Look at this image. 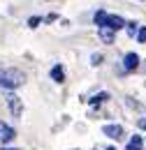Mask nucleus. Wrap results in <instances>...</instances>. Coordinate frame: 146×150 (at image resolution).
Listing matches in <instances>:
<instances>
[{"instance_id": "f257e3e1", "label": "nucleus", "mask_w": 146, "mask_h": 150, "mask_svg": "<svg viewBox=\"0 0 146 150\" xmlns=\"http://www.w3.org/2000/svg\"><path fill=\"white\" fill-rule=\"evenodd\" d=\"M23 83H26V74H23L21 69H14V67L0 69V88L14 90V88H19V86H23Z\"/></svg>"}, {"instance_id": "f03ea898", "label": "nucleus", "mask_w": 146, "mask_h": 150, "mask_svg": "<svg viewBox=\"0 0 146 150\" xmlns=\"http://www.w3.org/2000/svg\"><path fill=\"white\" fill-rule=\"evenodd\" d=\"M7 104H9V111L14 113V118H19L23 113V104H21V99H19L16 95H9L7 97Z\"/></svg>"}, {"instance_id": "7ed1b4c3", "label": "nucleus", "mask_w": 146, "mask_h": 150, "mask_svg": "<svg viewBox=\"0 0 146 150\" xmlns=\"http://www.w3.org/2000/svg\"><path fill=\"white\" fill-rule=\"evenodd\" d=\"M123 25H125V21L121 19V16H109V14H107V21H104V28H109V30H114V33H116V30H121Z\"/></svg>"}, {"instance_id": "20e7f679", "label": "nucleus", "mask_w": 146, "mask_h": 150, "mask_svg": "<svg viewBox=\"0 0 146 150\" xmlns=\"http://www.w3.org/2000/svg\"><path fill=\"white\" fill-rule=\"evenodd\" d=\"M102 132H104L109 139H116V141L123 136V127H121V125H104V127H102Z\"/></svg>"}, {"instance_id": "39448f33", "label": "nucleus", "mask_w": 146, "mask_h": 150, "mask_svg": "<svg viewBox=\"0 0 146 150\" xmlns=\"http://www.w3.org/2000/svg\"><path fill=\"white\" fill-rule=\"evenodd\" d=\"M137 65H139V56H137V53H128L125 60H123V67H125L128 72H132V69H137Z\"/></svg>"}, {"instance_id": "423d86ee", "label": "nucleus", "mask_w": 146, "mask_h": 150, "mask_svg": "<svg viewBox=\"0 0 146 150\" xmlns=\"http://www.w3.org/2000/svg\"><path fill=\"white\" fill-rule=\"evenodd\" d=\"M14 136H16V134H14V129H12V127H7V125H2V122H0V141L9 143Z\"/></svg>"}, {"instance_id": "0eeeda50", "label": "nucleus", "mask_w": 146, "mask_h": 150, "mask_svg": "<svg viewBox=\"0 0 146 150\" xmlns=\"http://www.w3.org/2000/svg\"><path fill=\"white\" fill-rule=\"evenodd\" d=\"M97 30H100V37H102L104 44H114V30L104 28V25H102V28H97Z\"/></svg>"}, {"instance_id": "6e6552de", "label": "nucleus", "mask_w": 146, "mask_h": 150, "mask_svg": "<svg viewBox=\"0 0 146 150\" xmlns=\"http://www.w3.org/2000/svg\"><path fill=\"white\" fill-rule=\"evenodd\" d=\"M142 146H144V139L142 136H132L128 141V148L125 150H142Z\"/></svg>"}, {"instance_id": "1a4fd4ad", "label": "nucleus", "mask_w": 146, "mask_h": 150, "mask_svg": "<svg viewBox=\"0 0 146 150\" xmlns=\"http://www.w3.org/2000/svg\"><path fill=\"white\" fill-rule=\"evenodd\" d=\"M51 79H54L56 83H60V81H63V79H65V69H63V67H60V65H56L54 69H51Z\"/></svg>"}, {"instance_id": "9d476101", "label": "nucleus", "mask_w": 146, "mask_h": 150, "mask_svg": "<svg viewBox=\"0 0 146 150\" xmlns=\"http://www.w3.org/2000/svg\"><path fill=\"white\" fill-rule=\"evenodd\" d=\"M104 21H107V12H104V9L95 12V25H97V28H102V25H104Z\"/></svg>"}, {"instance_id": "9b49d317", "label": "nucleus", "mask_w": 146, "mask_h": 150, "mask_svg": "<svg viewBox=\"0 0 146 150\" xmlns=\"http://www.w3.org/2000/svg\"><path fill=\"white\" fill-rule=\"evenodd\" d=\"M107 97H109V95H107V93H100V95H95V97H93V99H91V104H100V102H104Z\"/></svg>"}, {"instance_id": "f8f14e48", "label": "nucleus", "mask_w": 146, "mask_h": 150, "mask_svg": "<svg viewBox=\"0 0 146 150\" xmlns=\"http://www.w3.org/2000/svg\"><path fill=\"white\" fill-rule=\"evenodd\" d=\"M39 16H30V19H28V25H30V28H37V25H39Z\"/></svg>"}, {"instance_id": "ddd939ff", "label": "nucleus", "mask_w": 146, "mask_h": 150, "mask_svg": "<svg viewBox=\"0 0 146 150\" xmlns=\"http://www.w3.org/2000/svg\"><path fill=\"white\" fill-rule=\"evenodd\" d=\"M128 25V35L130 37H135V33H137V23H125Z\"/></svg>"}, {"instance_id": "4468645a", "label": "nucleus", "mask_w": 146, "mask_h": 150, "mask_svg": "<svg viewBox=\"0 0 146 150\" xmlns=\"http://www.w3.org/2000/svg\"><path fill=\"white\" fill-rule=\"evenodd\" d=\"M137 39H139V42H146V28H139V30H137Z\"/></svg>"}, {"instance_id": "2eb2a0df", "label": "nucleus", "mask_w": 146, "mask_h": 150, "mask_svg": "<svg viewBox=\"0 0 146 150\" xmlns=\"http://www.w3.org/2000/svg\"><path fill=\"white\" fill-rule=\"evenodd\" d=\"M91 60H93V65H100V62H102V56H100V53H97V56H93Z\"/></svg>"}, {"instance_id": "dca6fc26", "label": "nucleus", "mask_w": 146, "mask_h": 150, "mask_svg": "<svg viewBox=\"0 0 146 150\" xmlns=\"http://www.w3.org/2000/svg\"><path fill=\"white\" fill-rule=\"evenodd\" d=\"M107 150H114V148H107Z\"/></svg>"}]
</instances>
